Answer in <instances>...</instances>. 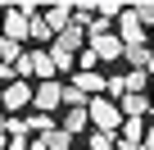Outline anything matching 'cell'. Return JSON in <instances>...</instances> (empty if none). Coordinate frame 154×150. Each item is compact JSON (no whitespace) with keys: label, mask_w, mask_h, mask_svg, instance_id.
Here are the masks:
<instances>
[{"label":"cell","mask_w":154,"mask_h":150,"mask_svg":"<svg viewBox=\"0 0 154 150\" xmlns=\"http://www.w3.org/2000/svg\"><path fill=\"white\" fill-rule=\"evenodd\" d=\"M32 37H36V41H50V37H54V27L45 23V14H41V18H32Z\"/></svg>","instance_id":"obj_17"},{"label":"cell","mask_w":154,"mask_h":150,"mask_svg":"<svg viewBox=\"0 0 154 150\" xmlns=\"http://www.w3.org/2000/svg\"><path fill=\"white\" fill-rule=\"evenodd\" d=\"M0 132H5V109H0Z\"/></svg>","instance_id":"obj_24"},{"label":"cell","mask_w":154,"mask_h":150,"mask_svg":"<svg viewBox=\"0 0 154 150\" xmlns=\"http://www.w3.org/2000/svg\"><path fill=\"white\" fill-rule=\"evenodd\" d=\"M149 100H154V91H149Z\"/></svg>","instance_id":"obj_27"},{"label":"cell","mask_w":154,"mask_h":150,"mask_svg":"<svg viewBox=\"0 0 154 150\" xmlns=\"http://www.w3.org/2000/svg\"><path fill=\"white\" fill-rule=\"evenodd\" d=\"M0 150H9V136H5V132H0Z\"/></svg>","instance_id":"obj_23"},{"label":"cell","mask_w":154,"mask_h":150,"mask_svg":"<svg viewBox=\"0 0 154 150\" xmlns=\"http://www.w3.org/2000/svg\"><path fill=\"white\" fill-rule=\"evenodd\" d=\"M9 150H27V141H23V136H18V141H9Z\"/></svg>","instance_id":"obj_22"},{"label":"cell","mask_w":154,"mask_h":150,"mask_svg":"<svg viewBox=\"0 0 154 150\" xmlns=\"http://www.w3.org/2000/svg\"><path fill=\"white\" fill-rule=\"evenodd\" d=\"M86 114H91V127H95V132H104V136H118V132H122V109H118V100L100 96V100L86 105Z\"/></svg>","instance_id":"obj_1"},{"label":"cell","mask_w":154,"mask_h":150,"mask_svg":"<svg viewBox=\"0 0 154 150\" xmlns=\"http://www.w3.org/2000/svg\"><path fill=\"white\" fill-rule=\"evenodd\" d=\"M86 123H91V114H86V109H68L59 127H63L68 136H77V132H86Z\"/></svg>","instance_id":"obj_10"},{"label":"cell","mask_w":154,"mask_h":150,"mask_svg":"<svg viewBox=\"0 0 154 150\" xmlns=\"http://www.w3.org/2000/svg\"><path fill=\"white\" fill-rule=\"evenodd\" d=\"M32 73H36L41 82H54V78H59V68H54V55H50V50H32Z\"/></svg>","instance_id":"obj_8"},{"label":"cell","mask_w":154,"mask_h":150,"mask_svg":"<svg viewBox=\"0 0 154 150\" xmlns=\"http://www.w3.org/2000/svg\"><path fill=\"white\" fill-rule=\"evenodd\" d=\"M50 55H54V68H59V73L72 68V55H63V50H54V46H50Z\"/></svg>","instance_id":"obj_19"},{"label":"cell","mask_w":154,"mask_h":150,"mask_svg":"<svg viewBox=\"0 0 154 150\" xmlns=\"http://www.w3.org/2000/svg\"><path fill=\"white\" fill-rule=\"evenodd\" d=\"M149 55H154V50H145V46H140V50H127V64H131L136 73H145V68H149Z\"/></svg>","instance_id":"obj_15"},{"label":"cell","mask_w":154,"mask_h":150,"mask_svg":"<svg viewBox=\"0 0 154 150\" xmlns=\"http://www.w3.org/2000/svg\"><path fill=\"white\" fill-rule=\"evenodd\" d=\"M91 55H95V64H113V59H127V46L109 32V37H91V46H86Z\"/></svg>","instance_id":"obj_3"},{"label":"cell","mask_w":154,"mask_h":150,"mask_svg":"<svg viewBox=\"0 0 154 150\" xmlns=\"http://www.w3.org/2000/svg\"><path fill=\"white\" fill-rule=\"evenodd\" d=\"M118 41H122L127 50H140V46H145V27L131 18V9H122V18H118Z\"/></svg>","instance_id":"obj_6"},{"label":"cell","mask_w":154,"mask_h":150,"mask_svg":"<svg viewBox=\"0 0 154 150\" xmlns=\"http://www.w3.org/2000/svg\"><path fill=\"white\" fill-rule=\"evenodd\" d=\"M0 96H5V87H0Z\"/></svg>","instance_id":"obj_26"},{"label":"cell","mask_w":154,"mask_h":150,"mask_svg":"<svg viewBox=\"0 0 154 150\" xmlns=\"http://www.w3.org/2000/svg\"><path fill=\"white\" fill-rule=\"evenodd\" d=\"M32 96H36V87L18 78V82H9V87H5V96H0V109L18 114V109H27V105H32Z\"/></svg>","instance_id":"obj_2"},{"label":"cell","mask_w":154,"mask_h":150,"mask_svg":"<svg viewBox=\"0 0 154 150\" xmlns=\"http://www.w3.org/2000/svg\"><path fill=\"white\" fill-rule=\"evenodd\" d=\"M63 105H68V109H86L91 100H86L82 91H77V87H63Z\"/></svg>","instance_id":"obj_16"},{"label":"cell","mask_w":154,"mask_h":150,"mask_svg":"<svg viewBox=\"0 0 154 150\" xmlns=\"http://www.w3.org/2000/svg\"><path fill=\"white\" fill-rule=\"evenodd\" d=\"M72 18H77V9H72V5H50V9H45V23L54 27V37H59V32H63Z\"/></svg>","instance_id":"obj_9"},{"label":"cell","mask_w":154,"mask_h":150,"mask_svg":"<svg viewBox=\"0 0 154 150\" xmlns=\"http://www.w3.org/2000/svg\"><path fill=\"white\" fill-rule=\"evenodd\" d=\"M23 132L27 136H45V132H54V123H50V114H32V118H23Z\"/></svg>","instance_id":"obj_12"},{"label":"cell","mask_w":154,"mask_h":150,"mask_svg":"<svg viewBox=\"0 0 154 150\" xmlns=\"http://www.w3.org/2000/svg\"><path fill=\"white\" fill-rule=\"evenodd\" d=\"M9 82H18V73H14V64L0 59V87H9Z\"/></svg>","instance_id":"obj_20"},{"label":"cell","mask_w":154,"mask_h":150,"mask_svg":"<svg viewBox=\"0 0 154 150\" xmlns=\"http://www.w3.org/2000/svg\"><path fill=\"white\" fill-rule=\"evenodd\" d=\"M32 105H36V114H50V109H59V105H63V87H59V78H54V82H36V96H32Z\"/></svg>","instance_id":"obj_4"},{"label":"cell","mask_w":154,"mask_h":150,"mask_svg":"<svg viewBox=\"0 0 154 150\" xmlns=\"http://www.w3.org/2000/svg\"><path fill=\"white\" fill-rule=\"evenodd\" d=\"M127 9H131V18H136L140 27H145V23L154 27V0H145V5H127Z\"/></svg>","instance_id":"obj_14"},{"label":"cell","mask_w":154,"mask_h":150,"mask_svg":"<svg viewBox=\"0 0 154 150\" xmlns=\"http://www.w3.org/2000/svg\"><path fill=\"white\" fill-rule=\"evenodd\" d=\"M72 87H77V91H82L86 100H100V91H104L109 82L100 78V73H77V78H72Z\"/></svg>","instance_id":"obj_7"},{"label":"cell","mask_w":154,"mask_h":150,"mask_svg":"<svg viewBox=\"0 0 154 150\" xmlns=\"http://www.w3.org/2000/svg\"><path fill=\"white\" fill-rule=\"evenodd\" d=\"M118 109H122V118H140V114L149 109V96H122Z\"/></svg>","instance_id":"obj_11"},{"label":"cell","mask_w":154,"mask_h":150,"mask_svg":"<svg viewBox=\"0 0 154 150\" xmlns=\"http://www.w3.org/2000/svg\"><path fill=\"white\" fill-rule=\"evenodd\" d=\"M91 150H118V136H104V132H91Z\"/></svg>","instance_id":"obj_18"},{"label":"cell","mask_w":154,"mask_h":150,"mask_svg":"<svg viewBox=\"0 0 154 150\" xmlns=\"http://www.w3.org/2000/svg\"><path fill=\"white\" fill-rule=\"evenodd\" d=\"M145 150H154V123L145 127Z\"/></svg>","instance_id":"obj_21"},{"label":"cell","mask_w":154,"mask_h":150,"mask_svg":"<svg viewBox=\"0 0 154 150\" xmlns=\"http://www.w3.org/2000/svg\"><path fill=\"white\" fill-rule=\"evenodd\" d=\"M82 46H86V27L77 23V18H72L59 37H54V50H63V55H82Z\"/></svg>","instance_id":"obj_5"},{"label":"cell","mask_w":154,"mask_h":150,"mask_svg":"<svg viewBox=\"0 0 154 150\" xmlns=\"http://www.w3.org/2000/svg\"><path fill=\"white\" fill-rule=\"evenodd\" d=\"M145 73H154V55H149V68H145Z\"/></svg>","instance_id":"obj_25"},{"label":"cell","mask_w":154,"mask_h":150,"mask_svg":"<svg viewBox=\"0 0 154 150\" xmlns=\"http://www.w3.org/2000/svg\"><path fill=\"white\" fill-rule=\"evenodd\" d=\"M45 150H72V136L63 127H54V132H45Z\"/></svg>","instance_id":"obj_13"}]
</instances>
